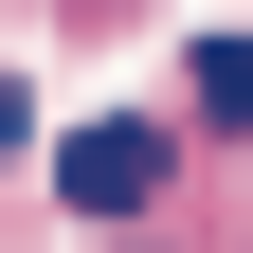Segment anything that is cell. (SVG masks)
Masks as SVG:
<instances>
[{"instance_id":"obj_1","label":"cell","mask_w":253,"mask_h":253,"mask_svg":"<svg viewBox=\"0 0 253 253\" xmlns=\"http://www.w3.org/2000/svg\"><path fill=\"white\" fill-rule=\"evenodd\" d=\"M163 181H181L163 109H109V126H73V145H54V199H73V217H109V235H126L145 199H163Z\"/></svg>"},{"instance_id":"obj_3","label":"cell","mask_w":253,"mask_h":253,"mask_svg":"<svg viewBox=\"0 0 253 253\" xmlns=\"http://www.w3.org/2000/svg\"><path fill=\"white\" fill-rule=\"evenodd\" d=\"M18 145H37V109H18V73H0V163H18Z\"/></svg>"},{"instance_id":"obj_2","label":"cell","mask_w":253,"mask_h":253,"mask_svg":"<svg viewBox=\"0 0 253 253\" xmlns=\"http://www.w3.org/2000/svg\"><path fill=\"white\" fill-rule=\"evenodd\" d=\"M181 109H199V126H253V37H199V54H181Z\"/></svg>"}]
</instances>
